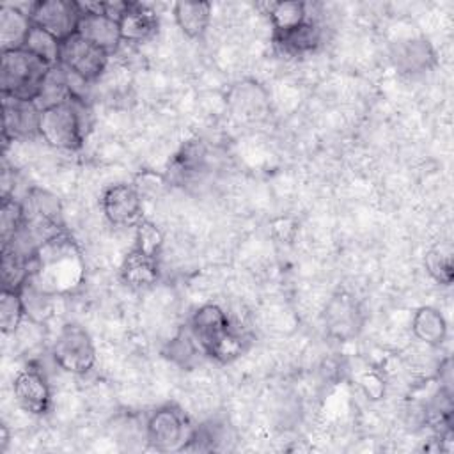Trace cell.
I'll list each match as a JSON object with an SVG mask.
<instances>
[{
    "label": "cell",
    "mask_w": 454,
    "mask_h": 454,
    "mask_svg": "<svg viewBox=\"0 0 454 454\" xmlns=\"http://www.w3.org/2000/svg\"><path fill=\"white\" fill-rule=\"evenodd\" d=\"M18 293H20V298L23 303L27 321L44 326L55 316V298L57 296L43 291L30 278L18 289Z\"/></svg>",
    "instance_id": "obj_19"
},
{
    "label": "cell",
    "mask_w": 454,
    "mask_h": 454,
    "mask_svg": "<svg viewBox=\"0 0 454 454\" xmlns=\"http://www.w3.org/2000/svg\"><path fill=\"white\" fill-rule=\"evenodd\" d=\"M364 392L371 397V399H380L385 392V385L383 381L374 374V372H365L362 376V381H360Z\"/></svg>",
    "instance_id": "obj_33"
},
{
    "label": "cell",
    "mask_w": 454,
    "mask_h": 454,
    "mask_svg": "<svg viewBox=\"0 0 454 454\" xmlns=\"http://www.w3.org/2000/svg\"><path fill=\"white\" fill-rule=\"evenodd\" d=\"M9 440H11L9 429H7V426H5V424H2V426H0V452H5V450H7Z\"/></svg>",
    "instance_id": "obj_34"
},
{
    "label": "cell",
    "mask_w": 454,
    "mask_h": 454,
    "mask_svg": "<svg viewBox=\"0 0 454 454\" xmlns=\"http://www.w3.org/2000/svg\"><path fill=\"white\" fill-rule=\"evenodd\" d=\"M362 325V309L351 294L340 291L328 300L325 309V326L332 337L339 340H349L358 335Z\"/></svg>",
    "instance_id": "obj_10"
},
{
    "label": "cell",
    "mask_w": 454,
    "mask_h": 454,
    "mask_svg": "<svg viewBox=\"0 0 454 454\" xmlns=\"http://www.w3.org/2000/svg\"><path fill=\"white\" fill-rule=\"evenodd\" d=\"M163 355L176 365L188 369L197 362L199 355H204V351L190 328H186L181 330L174 339H170V342L163 349Z\"/></svg>",
    "instance_id": "obj_25"
},
{
    "label": "cell",
    "mask_w": 454,
    "mask_h": 454,
    "mask_svg": "<svg viewBox=\"0 0 454 454\" xmlns=\"http://www.w3.org/2000/svg\"><path fill=\"white\" fill-rule=\"evenodd\" d=\"M51 356L62 371L80 376L94 367L96 348L83 326L67 323L59 330L51 344Z\"/></svg>",
    "instance_id": "obj_4"
},
{
    "label": "cell",
    "mask_w": 454,
    "mask_h": 454,
    "mask_svg": "<svg viewBox=\"0 0 454 454\" xmlns=\"http://www.w3.org/2000/svg\"><path fill=\"white\" fill-rule=\"evenodd\" d=\"M27 12L34 27L50 32L60 41L76 34L82 18L80 4L71 0H37L28 4Z\"/></svg>",
    "instance_id": "obj_7"
},
{
    "label": "cell",
    "mask_w": 454,
    "mask_h": 454,
    "mask_svg": "<svg viewBox=\"0 0 454 454\" xmlns=\"http://www.w3.org/2000/svg\"><path fill=\"white\" fill-rule=\"evenodd\" d=\"M85 278V262L76 241L66 232L46 239L34 255L30 280L43 291L62 296L76 291Z\"/></svg>",
    "instance_id": "obj_1"
},
{
    "label": "cell",
    "mask_w": 454,
    "mask_h": 454,
    "mask_svg": "<svg viewBox=\"0 0 454 454\" xmlns=\"http://www.w3.org/2000/svg\"><path fill=\"white\" fill-rule=\"evenodd\" d=\"M273 43L277 50L289 57H301L314 51L321 43V28L316 21L305 20L301 25L282 32L273 34Z\"/></svg>",
    "instance_id": "obj_15"
},
{
    "label": "cell",
    "mask_w": 454,
    "mask_h": 454,
    "mask_svg": "<svg viewBox=\"0 0 454 454\" xmlns=\"http://www.w3.org/2000/svg\"><path fill=\"white\" fill-rule=\"evenodd\" d=\"M76 34L105 50L108 55H114L122 43L119 21L103 12H82Z\"/></svg>",
    "instance_id": "obj_13"
},
{
    "label": "cell",
    "mask_w": 454,
    "mask_h": 454,
    "mask_svg": "<svg viewBox=\"0 0 454 454\" xmlns=\"http://www.w3.org/2000/svg\"><path fill=\"white\" fill-rule=\"evenodd\" d=\"M23 207H25V220L62 227L60 202L57 195L50 193L48 190L32 188L27 195V200L23 202Z\"/></svg>",
    "instance_id": "obj_20"
},
{
    "label": "cell",
    "mask_w": 454,
    "mask_h": 454,
    "mask_svg": "<svg viewBox=\"0 0 454 454\" xmlns=\"http://www.w3.org/2000/svg\"><path fill=\"white\" fill-rule=\"evenodd\" d=\"M25 319L23 303L18 291L2 289L0 293V330L5 335L16 333Z\"/></svg>",
    "instance_id": "obj_28"
},
{
    "label": "cell",
    "mask_w": 454,
    "mask_h": 454,
    "mask_svg": "<svg viewBox=\"0 0 454 454\" xmlns=\"http://www.w3.org/2000/svg\"><path fill=\"white\" fill-rule=\"evenodd\" d=\"M101 209L106 220L121 227H135L142 220V197L133 184H110L101 195Z\"/></svg>",
    "instance_id": "obj_8"
},
{
    "label": "cell",
    "mask_w": 454,
    "mask_h": 454,
    "mask_svg": "<svg viewBox=\"0 0 454 454\" xmlns=\"http://www.w3.org/2000/svg\"><path fill=\"white\" fill-rule=\"evenodd\" d=\"M424 266L427 273L443 286L452 284L454 266H452V248L447 243L431 247L424 255Z\"/></svg>",
    "instance_id": "obj_27"
},
{
    "label": "cell",
    "mask_w": 454,
    "mask_h": 454,
    "mask_svg": "<svg viewBox=\"0 0 454 454\" xmlns=\"http://www.w3.org/2000/svg\"><path fill=\"white\" fill-rule=\"evenodd\" d=\"M41 108L35 101H25L11 96H2V137L4 145L9 140H20L39 135Z\"/></svg>",
    "instance_id": "obj_9"
},
{
    "label": "cell",
    "mask_w": 454,
    "mask_h": 454,
    "mask_svg": "<svg viewBox=\"0 0 454 454\" xmlns=\"http://www.w3.org/2000/svg\"><path fill=\"white\" fill-rule=\"evenodd\" d=\"M50 66L27 51L25 48L2 51L0 90L2 96H11L25 101H37Z\"/></svg>",
    "instance_id": "obj_2"
},
{
    "label": "cell",
    "mask_w": 454,
    "mask_h": 454,
    "mask_svg": "<svg viewBox=\"0 0 454 454\" xmlns=\"http://www.w3.org/2000/svg\"><path fill=\"white\" fill-rule=\"evenodd\" d=\"M121 278L131 289H147L158 280V259L131 248L121 264Z\"/></svg>",
    "instance_id": "obj_17"
},
{
    "label": "cell",
    "mask_w": 454,
    "mask_h": 454,
    "mask_svg": "<svg viewBox=\"0 0 454 454\" xmlns=\"http://www.w3.org/2000/svg\"><path fill=\"white\" fill-rule=\"evenodd\" d=\"M229 103L232 112L241 119H255L262 115L268 105L264 90L252 82L238 83L229 94Z\"/></svg>",
    "instance_id": "obj_22"
},
{
    "label": "cell",
    "mask_w": 454,
    "mask_h": 454,
    "mask_svg": "<svg viewBox=\"0 0 454 454\" xmlns=\"http://www.w3.org/2000/svg\"><path fill=\"white\" fill-rule=\"evenodd\" d=\"M32 261L12 247H2V289L18 291L32 275Z\"/></svg>",
    "instance_id": "obj_23"
},
{
    "label": "cell",
    "mask_w": 454,
    "mask_h": 454,
    "mask_svg": "<svg viewBox=\"0 0 454 454\" xmlns=\"http://www.w3.org/2000/svg\"><path fill=\"white\" fill-rule=\"evenodd\" d=\"M60 39H57L55 35H51L50 32L34 27L30 28L27 41L23 44V48L27 51H30L32 55H35L37 59H41L44 64H48L50 67L59 66V59H60Z\"/></svg>",
    "instance_id": "obj_26"
},
{
    "label": "cell",
    "mask_w": 454,
    "mask_h": 454,
    "mask_svg": "<svg viewBox=\"0 0 454 454\" xmlns=\"http://www.w3.org/2000/svg\"><path fill=\"white\" fill-rule=\"evenodd\" d=\"M190 433H186V420L179 408L165 404L151 411L145 422L147 445L160 452L181 450Z\"/></svg>",
    "instance_id": "obj_6"
},
{
    "label": "cell",
    "mask_w": 454,
    "mask_h": 454,
    "mask_svg": "<svg viewBox=\"0 0 454 454\" xmlns=\"http://www.w3.org/2000/svg\"><path fill=\"white\" fill-rule=\"evenodd\" d=\"M188 328L206 355L209 348L231 328V321L223 309L215 303H206L192 314Z\"/></svg>",
    "instance_id": "obj_12"
},
{
    "label": "cell",
    "mask_w": 454,
    "mask_h": 454,
    "mask_svg": "<svg viewBox=\"0 0 454 454\" xmlns=\"http://www.w3.org/2000/svg\"><path fill=\"white\" fill-rule=\"evenodd\" d=\"M247 349V337L238 332L236 328H229L206 353V356L220 362V364H229L241 356V353Z\"/></svg>",
    "instance_id": "obj_31"
},
{
    "label": "cell",
    "mask_w": 454,
    "mask_h": 454,
    "mask_svg": "<svg viewBox=\"0 0 454 454\" xmlns=\"http://www.w3.org/2000/svg\"><path fill=\"white\" fill-rule=\"evenodd\" d=\"M25 223V207L23 202L14 197H2L0 206V239L2 245H7L21 231Z\"/></svg>",
    "instance_id": "obj_29"
},
{
    "label": "cell",
    "mask_w": 454,
    "mask_h": 454,
    "mask_svg": "<svg viewBox=\"0 0 454 454\" xmlns=\"http://www.w3.org/2000/svg\"><path fill=\"white\" fill-rule=\"evenodd\" d=\"M411 332L420 342L427 346H438L447 337V323L438 309L420 307L413 314Z\"/></svg>",
    "instance_id": "obj_21"
},
{
    "label": "cell",
    "mask_w": 454,
    "mask_h": 454,
    "mask_svg": "<svg viewBox=\"0 0 454 454\" xmlns=\"http://www.w3.org/2000/svg\"><path fill=\"white\" fill-rule=\"evenodd\" d=\"M158 14L145 4L128 2L126 11L119 18L121 39L124 43H144L158 30Z\"/></svg>",
    "instance_id": "obj_14"
},
{
    "label": "cell",
    "mask_w": 454,
    "mask_h": 454,
    "mask_svg": "<svg viewBox=\"0 0 454 454\" xmlns=\"http://www.w3.org/2000/svg\"><path fill=\"white\" fill-rule=\"evenodd\" d=\"M434 62V53H433V48L429 46L427 41L424 39H413V41H408L401 53L397 55V64L406 69V71H422V69H427L431 64Z\"/></svg>",
    "instance_id": "obj_30"
},
{
    "label": "cell",
    "mask_w": 454,
    "mask_h": 454,
    "mask_svg": "<svg viewBox=\"0 0 454 454\" xmlns=\"http://www.w3.org/2000/svg\"><path fill=\"white\" fill-rule=\"evenodd\" d=\"M32 28L28 12L20 5L4 4L0 7V46L2 51L23 48Z\"/></svg>",
    "instance_id": "obj_16"
},
{
    "label": "cell",
    "mask_w": 454,
    "mask_h": 454,
    "mask_svg": "<svg viewBox=\"0 0 454 454\" xmlns=\"http://www.w3.org/2000/svg\"><path fill=\"white\" fill-rule=\"evenodd\" d=\"M14 399L30 415H44L51 406V392L46 378L37 369H23L12 383Z\"/></svg>",
    "instance_id": "obj_11"
},
{
    "label": "cell",
    "mask_w": 454,
    "mask_h": 454,
    "mask_svg": "<svg viewBox=\"0 0 454 454\" xmlns=\"http://www.w3.org/2000/svg\"><path fill=\"white\" fill-rule=\"evenodd\" d=\"M39 137L55 149L78 151L85 138V110L76 96L41 110Z\"/></svg>",
    "instance_id": "obj_3"
},
{
    "label": "cell",
    "mask_w": 454,
    "mask_h": 454,
    "mask_svg": "<svg viewBox=\"0 0 454 454\" xmlns=\"http://www.w3.org/2000/svg\"><path fill=\"white\" fill-rule=\"evenodd\" d=\"M264 9L273 34L287 32L307 20V4L303 2H270Z\"/></svg>",
    "instance_id": "obj_24"
},
{
    "label": "cell",
    "mask_w": 454,
    "mask_h": 454,
    "mask_svg": "<svg viewBox=\"0 0 454 454\" xmlns=\"http://www.w3.org/2000/svg\"><path fill=\"white\" fill-rule=\"evenodd\" d=\"M108 53L80 34H73L60 43L59 64L82 82L98 80L108 64Z\"/></svg>",
    "instance_id": "obj_5"
},
{
    "label": "cell",
    "mask_w": 454,
    "mask_h": 454,
    "mask_svg": "<svg viewBox=\"0 0 454 454\" xmlns=\"http://www.w3.org/2000/svg\"><path fill=\"white\" fill-rule=\"evenodd\" d=\"M174 21L179 30L190 37L197 39L204 35L211 21V4L209 2H176L172 7Z\"/></svg>",
    "instance_id": "obj_18"
},
{
    "label": "cell",
    "mask_w": 454,
    "mask_h": 454,
    "mask_svg": "<svg viewBox=\"0 0 454 454\" xmlns=\"http://www.w3.org/2000/svg\"><path fill=\"white\" fill-rule=\"evenodd\" d=\"M161 247H163L161 231L153 222L142 218L135 225V245H133V248L144 252L145 255H151V257L158 259V255L161 252Z\"/></svg>",
    "instance_id": "obj_32"
}]
</instances>
